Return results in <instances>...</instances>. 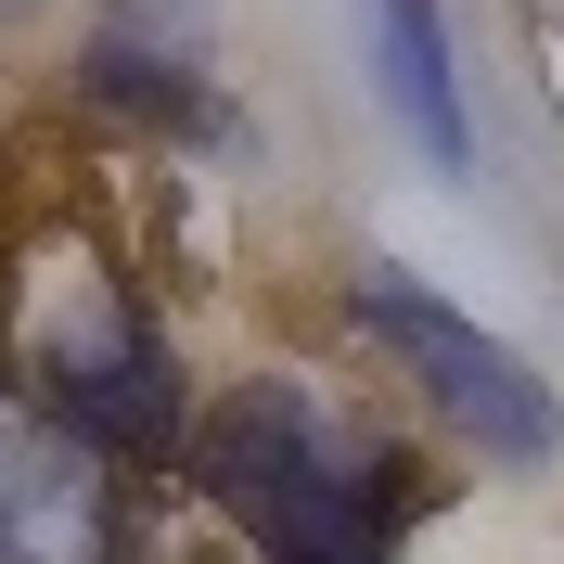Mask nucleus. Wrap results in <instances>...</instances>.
<instances>
[{
	"mask_svg": "<svg viewBox=\"0 0 564 564\" xmlns=\"http://www.w3.org/2000/svg\"><path fill=\"white\" fill-rule=\"evenodd\" d=\"M193 488L245 527L257 564H386L398 539V462L282 372L231 386L193 423Z\"/></svg>",
	"mask_w": 564,
	"mask_h": 564,
	"instance_id": "1",
	"label": "nucleus"
},
{
	"mask_svg": "<svg viewBox=\"0 0 564 564\" xmlns=\"http://www.w3.org/2000/svg\"><path fill=\"white\" fill-rule=\"evenodd\" d=\"M26 411H52L104 462H167L180 449V372L154 347V321L129 308V282L90 245H52L26 282Z\"/></svg>",
	"mask_w": 564,
	"mask_h": 564,
	"instance_id": "2",
	"label": "nucleus"
},
{
	"mask_svg": "<svg viewBox=\"0 0 564 564\" xmlns=\"http://www.w3.org/2000/svg\"><path fill=\"white\" fill-rule=\"evenodd\" d=\"M347 308H359V334H372V347H386L488 462H552V449H564V411H552V386L527 372V347H513V334L462 321L449 295H423L411 270H359Z\"/></svg>",
	"mask_w": 564,
	"mask_h": 564,
	"instance_id": "3",
	"label": "nucleus"
},
{
	"mask_svg": "<svg viewBox=\"0 0 564 564\" xmlns=\"http://www.w3.org/2000/svg\"><path fill=\"white\" fill-rule=\"evenodd\" d=\"M0 564H129L116 462L52 411H0Z\"/></svg>",
	"mask_w": 564,
	"mask_h": 564,
	"instance_id": "4",
	"label": "nucleus"
},
{
	"mask_svg": "<svg viewBox=\"0 0 564 564\" xmlns=\"http://www.w3.org/2000/svg\"><path fill=\"white\" fill-rule=\"evenodd\" d=\"M77 90L129 129H218V13L206 0H104Z\"/></svg>",
	"mask_w": 564,
	"mask_h": 564,
	"instance_id": "5",
	"label": "nucleus"
},
{
	"mask_svg": "<svg viewBox=\"0 0 564 564\" xmlns=\"http://www.w3.org/2000/svg\"><path fill=\"white\" fill-rule=\"evenodd\" d=\"M372 65H386L398 129H411L436 167H475V116H462V77H449V26H436V0H372Z\"/></svg>",
	"mask_w": 564,
	"mask_h": 564,
	"instance_id": "6",
	"label": "nucleus"
},
{
	"mask_svg": "<svg viewBox=\"0 0 564 564\" xmlns=\"http://www.w3.org/2000/svg\"><path fill=\"white\" fill-rule=\"evenodd\" d=\"M0 411H13V398H0Z\"/></svg>",
	"mask_w": 564,
	"mask_h": 564,
	"instance_id": "7",
	"label": "nucleus"
},
{
	"mask_svg": "<svg viewBox=\"0 0 564 564\" xmlns=\"http://www.w3.org/2000/svg\"><path fill=\"white\" fill-rule=\"evenodd\" d=\"M0 13H13V0H0Z\"/></svg>",
	"mask_w": 564,
	"mask_h": 564,
	"instance_id": "8",
	"label": "nucleus"
}]
</instances>
